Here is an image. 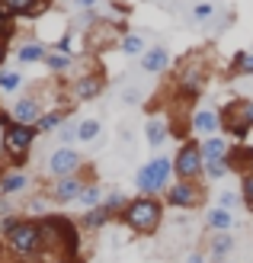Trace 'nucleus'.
<instances>
[{
    "instance_id": "7c9ffc66",
    "label": "nucleus",
    "mask_w": 253,
    "mask_h": 263,
    "mask_svg": "<svg viewBox=\"0 0 253 263\" xmlns=\"http://www.w3.org/2000/svg\"><path fill=\"white\" fill-rule=\"evenodd\" d=\"M45 64L51 71H68L71 68V55H61V51H51V55L45 58Z\"/></svg>"
},
{
    "instance_id": "393cba45",
    "label": "nucleus",
    "mask_w": 253,
    "mask_h": 263,
    "mask_svg": "<svg viewBox=\"0 0 253 263\" xmlns=\"http://www.w3.org/2000/svg\"><path fill=\"white\" fill-rule=\"evenodd\" d=\"M218 209H224V212H237L241 209V193H234V190H221L218 193Z\"/></svg>"
},
{
    "instance_id": "e433bc0d",
    "label": "nucleus",
    "mask_w": 253,
    "mask_h": 263,
    "mask_svg": "<svg viewBox=\"0 0 253 263\" xmlns=\"http://www.w3.org/2000/svg\"><path fill=\"white\" fill-rule=\"evenodd\" d=\"M10 209H13V205H10V199H7V196H0V218H7V215H13Z\"/></svg>"
},
{
    "instance_id": "5701e85b",
    "label": "nucleus",
    "mask_w": 253,
    "mask_h": 263,
    "mask_svg": "<svg viewBox=\"0 0 253 263\" xmlns=\"http://www.w3.org/2000/svg\"><path fill=\"white\" fill-rule=\"evenodd\" d=\"M100 119H81L77 122V141H93V138H100Z\"/></svg>"
},
{
    "instance_id": "20e7f679",
    "label": "nucleus",
    "mask_w": 253,
    "mask_h": 263,
    "mask_svg": "<svg viewBox=\"0 0 253 263\" xmlns=\"http://www.w3.org/2000/svg\"><path fill=\"white\" fill-rule=\"evenodd\" d=\"M35 125H16V122H10L4 128V138H0V144H4V151L13 157V164H23L26 161V154L32 151V141H35Z\"/></svg>"
},
{
    "instance_id": "9b49d317",
    "label": "nucleus",
    "mask_w": 253,
    "mask_h": 263,
    "mask_svg": "<svg viewBox=\"0 0 253 263\" xmlns=\"http://www.w3.org/2000/svg\"><path fill=\"white\" fill-rule=\"evenodd\" d=\"M199 151H202V161H228L231 157V141L224 135H211V138H202L199 144Z\"/></svg>"
},
{
    "instance_id": "a211bd4d",
    "label": "nucleus",
    "mask_w": 253,
    "mask_h": 263,
    "mask_svg": "<svg viewBox=\"0 0 253 263\" xmlns=\"http://www.w3.org/2000/svg\"><path fill=\"white\" fill-rule=\"evenodd\" d=\"M205 225L211 228V231H231L234 228V215L231 212H224V209H218V205H211L208 212H205Z\"/></svg>"
},
{
    "instance_id": "58836bf2",
    "label": "nucleus",
    "mask_w": 253,
    "mask_h": 263,
    "mask_svg": "<svg viewBox=\"0 0 253 263\" xmlns=\"http://www.w3.org/2000/svg\"><path fill=\"white\" fill-rule=\"evenodd\" d=\"M4 61H7V42L0 39V64H4Z\"/></svg>"
},
{
    "instance_id": "1a4fd4ad",
    "label": "nucleus",
    "mask_w": 253,
    "mask_h": 263,
    "mask_svg": "<svg viewBox=\"0 0 253 263\" xmlns=\"http://www.w3.org/2000/svg\"><path fill=\"white\" fill-rule=\"evenodd\" d=\"M189 128L196 132V135H202V138L218 135V128H221V112H218L215 106H202V109H196V112H192V119H189Z\"/></svg>"
},
{
    "instance_id": "2f4dec72",
    "label": "nucleus",
    "mask_w": 253,
    "mask_h": 263,
    "mask_svg": "<svg viewBox=\"0 0 253 263\" xmlns=\"http://www.w3.org/2000/svg\"><path fill=\"white\" fill-rule=\"evenodd\" d=\"M55 135H58V141L61 144H68V141H74L77 138V122H64L58 132H55Z\"/></svg>"
},
{
    "instance_id": "6ab92c4d",
    "label": "nucleus",
    "mask_w": 253,
    "mask_h": 263,
    "mask_svg": "<svg viewBox=\"0 0 253 263\" xmlns=\"http://www.w3.org/2000/svg\"><path fill=\"white\" fill-rule=\"evenodd\" d=\"M16 58H20V64H35V61H45L48 51H45L42 42H35V39H32V42H23V45H20Z\"/></svg>"
},
{
    "instance_id": "bb28decb",
    "label": "nucleus",
    "mask_w": 253,
    "mask_h": 263,
    "mask_svg": "<svg viewBox=\"0 0 253 263\" xmlns=\"http://www.w3.org/2000/svg\"><path fill=\"white\" fill-rule=\"evenodd\" d=\"M20 84H23V74L20 71H4V74H0V90H4V93L20 90Z\"/></svg>"
},
{
    "instance_id": "c85d7f7f",
    "label": "nucleus",
    "mask_w": 253,
    "mask_h": 263,
    "mask_svg": "<svg viewBox=\"0 0 253 263\" xmlns=\"http://www.w3.org/2000/svg\"><path fill=\"white\" fill-rule=\"evenodd\" d=\"M234 68H237V74L253 77V51H250V55H247V51H237V55H234Z\"/></svg>"
},
{
    "instance_id": "9d476101",
    "label": "nucleus",
    "mask_w": 253,
    "mask_h": 263,
    "mask_svg": "<svg viewBox=\"0 0 253 263\" xmlns=\"http://www.w3.org/2000/svg\"><path fill=\"white\" fill-rule=\"evenodd\" d=\"M10 119L16 125H35L42 119V103H38V97H20L10 109Z\"/></svg>"
},
{
    "instance_id": "7ed1b4c3",
    "label": "nucleus",
    "mask_w": 253,
    "mask_h": 263,
    "mask_svg": "<svg viewBox=\"0 0 253 263\" xmlns=\"http://www.w3.org/2000/svg\"><path fill=\"white\" fill-rule=\"evenodd\" d=\"M7 244H10V254L20 257V260H35L38 254L45 251L38 221H20V228L7 238Z\"/></svg>"
},
{
    "instance_id": "79ce46f5",
    "label": "nucleus",
    "mask_w": 253,
    "mask_h": 263,
    "mask_svg": "<svg viewBox=\"0 0 253 263\" xmlns=\"http://www.w3.org/2000/svg\"><path fill=\"white\" fill-rule=\"evenodd\" d=\"M4 174H7V170H4V167H0V180H4Z\"/></svg>"
},
{
    "instance_id": "39448f33",
    "label": "nucleus",
    "mask_w": 253,
    "mask_h": 263,
    "mask_svg": "<svg viewBox=\"0 0 253 263\" xmlns=\"http://www.w3.org/2000/svg\"><path fill=\"white\" fill-rule=\"evenodd\" d=\"M173 177L177 180H199L205 177V161L196 141H183L177 157H173Z\"/></svg>"
},
{
    "instance_id": "4468645a",
    "label": "nucleus",
    "mask_w": 253,
    "mask_h": 263,
    "mask_svg": "<svg viewBox=\"0 0 253 263\" xmlns=\"http://www.w3.org/2000/svg\"><path fill=\"white\" fill-rule=\"evenodd\" d=\"M103 77L100 74H81V81H74V100H93V97H100L103 93Z\"/></svg>"
},
{
    "instance_id": "4c0bfd02",
    "label": "nucleus",
    "mask_w": 253,
    "mask_h": 263,
    "mask_svg": "<svg viewBox=\"0 0 253 263\" xmlns=\"http://www.w3.org/2000/svg\"><path fill=\"white\" fill-rule=\"evenodd\" d=\"M186 263H205V254H189V257H186Z\"/></svg>"
},
{
    "instance_id": "f03ea898",
    "label": "nucleus",
    "mask_w": 253,
    "mask_h": 263,
    "mask_svg": "<svg viewBox=\"0 0 253 263\" xmlns=\"http://www.w3.org/2000/svg\"><path fill=\"white\" fill-rule=\"evenodd\" d=\"M170 177H173V161L167 154H157L144 164L138 174H135V190L141 196H157V193H167L170 186Z\"/></svg>"
},
{
    "instance_id": "b1692460",
    "label": "nucleus",
    "mask_w": 253,
    "mask_h": 263,
    "mask_svg": "<svg viewBox=\"0 0 253 263\" xmlns=\"http://www.w3.org/2000/svg\"><path fill=\"white\" fill-rule=\"evenodd\" d=\"M100 199H103V193H100V186H96V183H87V186H84V193H81V199H77V202H81V205L87 209V212H90V209H96V205H103Z\"/></svg>"
},
{
    "instance_id": "ddd939ff",
    "label": "nucleus",
    "mask_w": 253,
    "mask_h": 263,
    "mask_svg": "<svg viewBox=\"0 0 253 263\" xmlns=\"http://www.w3.org/2000/svg\"><path fill=\"white\" fill-rule=\"evenodd\" d=\"M167 64H170V51L164 45H151L141 55V71L144 74H161V71H167Z\"/></svg>"
},
{
    "instance_id": "6e6552de",
    "label": "nucleus",
    "mask_w": 253,
    "mask_h": 263,
    "mask_svg": "<svg viewBox=\"0 0 253 263\" xmlns=\"http://www.w3.org/2000/svg\"><path fill=\"white\" fill-rule=\"evenodd\" d=\"M87 186V180L77 174V177H64V180H55L51 183V193H48V199L55 202V205H68V202H77L81 199V193Z\"/></svg>"
},
{
    "instance_id": "a878e982",
    "label": "nucleus",
    "mask_w": 253,
    "mask_h": 263,
    "mask_svg": "<svg viewBox=\"0 0 253 263\" xmlns=\"http://www.w3.org/2000/svg\"><path fill=\"white\" fill-rule=\"evenodd\" d=\"M128 202H131V199H125L122 193H109V196H106V199H103V209H106V212H109V215H115V212L122 215Z\"/></svg>"
},
{
    "instance_id": "4be33fe9",
    "label": "nucleus",
    "mask_w": 253,
    "mask_h": 263,
    "mask_svg": "<svg viewBox=\"0 0 253 263\" xmlns=\"http://www.w3.org/2000/svg\"><path fill=\"white\" fill-rule=\"evenodd\" d=\"M119 45H122V51L125 55H144V35H138V32H125L122 39H119Z\"/></svg>"
},
{
    "instance_id": "aec40b11",
    "label": "nucleus",
    "mask_w": 253,
    "mask_h": 263,
    "mask_svg": "<svg viewBox=\"0 0 253 263\" xmlns=\"http://www.w3.org/2000/svg\"><path fill=\"white\" fill-rule=\"evenodd\" d=\"M109 221H112V215L106 212L103 205H96V209H90V212H87V215L81 218V225H84L87 231H100L103 225H109Z\"/></svg>"
},
{
    "instance_id": "0eeeda50",
    "label": "nucleus",
    "mask_w": 253,
    "mask_h": 263,
    "mask_svg": "<svg viewBox=\"0 0 253 263\" xmlns=\"http://www.w3.org/2000/svg\"><path fill=\"white\" fill-rule=\"evenodd\" d=\"M167 202L173 209H196L202 202V186H199L196 180H177L167 190Z\"/></svg>"
},
{
    "instance_id": "72a5a7b5",
    "label": "nucleus",
    "mask_w": 253,
    "mask_h": 263,
    "mask_svg": "<svg viewBox=\"0 0 253 263\" xmlns=\"http://www.w3.org/2000/svg\"><path fill=\"white\" fill-rule=\"evenodd\" d=\"M20 221H23L20 215H7V218H0V234H4V238H10V234L20 228Z\"/></svg>"
},
{
    "instance_id": "412c9836",
    "label": "nucleus",
    "mask_w": 253,
    "mask_h": 263,
    "mask_svg": "<svg viewBox=\"0 0 253 263\" xmlns=\"http://www.w3.org/2000/svg\"><path fill=\"white\" fill-rule=\"evenodd\" d=\"M64 122V109H51V112H42V119L35 122V132H58Z\"/></svg>"
},
{
    "instance_id": "f704fd0d",
    "label": "nucleus",
    "mask_w": 253,
    "mask_h": 263,
    "mask_svg": "<svg viewBox=\"0 0 253 263\" xmlns=\"http://www.w3.org/2000/svg\"><path fill=\"white\" fill-rule=\"evenodd\" d=\"M237 112H241V119L247 128H253V100H241L237 103Z\"/></svg>"
},
{
    "instance_id": "ea45409f",
    "label": "nucleus",
    "mask_w": 253,
    "mask_h": 263,
    "mask_svg": "<svg viewBox=\"0 0 253 263\" xmlns=\"http://www.w3.org/2000/svg\"><path fill=\"white\" fill-rule=\"evenodd\" d=\"M93 4H96V0H74V7H84V10L93 7Z\"/></svg>"
},
{
    "instance_id": "a19ab883",
    "label": "nucleus",
    "mask_w": 253,
    "mask_h": 263,
    "mask_svg": "<svg viewBox=\"0 0 253 263\" xmlns=\"http://www.w3.org/2000/svg\"><path fill=\"white\" fill-rule=\"evenodd\" d=\"M55 263H77V260H71V257H64V260H55Z\"/></svg>"
},
{
    "instance_id": "c756f323",
    "label": "nucleus",
    "mask_w": 253,
    "mask_h": 263,
    "mask_svg": "<svg viewBox=\"0 0 253 263\" xmlns=\"http://www.w3.org/2000/svg\"><path fill=\"white\" fill-rule=\"evenodd\" d=\"M241 199H244V205L253 212V170H247V174H244V183H241Z\"/></svg>"
},
{
    "instance_id": "473e14b6",
    "label": "nucleus",
    "mask_w": 253,
    "mask_h": 263,
    "mask_svg": "<svg viewBox=\"0 0 253 263\" xmlns=\"http://www.w3.org/2000/svg\"><path fill=\"white\" fill-rule=\"evenodd\" d=\"M192 16H196L199 23H205V20H211V16H215V4H211V0H205V4H199V7L192 10Z\"/></svg>"
},
{
    "instance_id": "2eb2a0df",
    "label": "nucleus",
    "mask_w": 253,
    "mask_h": 263,
    "mask_svg": "<svg viewBox=\"0 0 253 263\" xmlns=\"http://www.w3.org/2000/svg\"><path fill=\"white\" fill-rule=\"evenodd\" d=\"M48 0H0L7 16H35V13L45 10Z\"/></svg>"
},
{
    "instance_id": "dca6fc26",
    "label": "nucleus",
    "mask_w": 253,
    "mask_h": 263,
    "mask_svg": "<svg viewBox=\"0 0 253 263\" xmlns=\"http://www.w3.org/2000/svg\"><path fill=\"white\" fill-rule=\"evenodd\" d=\"M144 135H148V144H151V148H161V144L167 141V135H170L167 116H151V119L144 122Z\"/></svg>"
},
{
    "instance_id": "f8f14e48",
    "label": "nucleus",
    "mask_w": 253,
    "mask_h": 263,
    "mask_svg": "<svg viewBox=\"0 0 253 263\" xmlns=\"http://www.w3.org/2000/svg\"><path fill=\"white\" fill-rule=\"evenodd\" d=\"M234 247H237L234 234H231V231H218V234H211V238H208V251H205V257L215 260V263H224V257H228Z\"/></svg>"
},
{
    "instance_id": "c9c22d12",
    "label": "nucleus",
    "mask_w": 253,
    "mask_h": 263,
    "mask_svg": "<svg viewBox=\"0 0 253 263\" xmlns=\"http://www.w3.org/2000/svg\"><path fill=\"white\" fill-rule=\"evenodd\" d=\"M122 103H141V87H125L122 90Z\"/></svg>"
},
{
    "instance_id": "f257e3e1",
    "label": "nucleus",
    "mask_w": 253,
    "mask_h": 263,
    "mask_svg": "<svg viewBox=\"0 0 253 263\" xmlns=\"http://www.w3.org/2000/svg\"><path fill=\"white\" fill-rule=\"evenodd\" d=\"M125 221V225L131 231H138V234H151L161 228V221H164V205L154 199V196H138V199H131L125 205V212L119 215Z\"/></svg>"
},
{
    "instance_id": "c03bdc74",
    "label": "nucleus",
    "mask_w": 253,
    "mask_h": 263,
    "mask_svg": "<svg viewBox=\"0 0 253 263\" xmlns=\"http://www.w3.org/2000/svg\"><path fill=\"white\" fill-rule=\"evenodd\" d=\"M224 263H231V260H224Z\"/></svg>"
},
{
    "instance_id": "37998d69",
    "label": "nucleus",
    "mask_w": 253,
    "mask_h": 263,
    "mask_svg": "<svg viewBox=\"0 0 253 263\" xmlns=\"http://www.w3.org/2000/svg\"><path fill=\"white\" fill-rule=\"evenodd\" d=\"M0 151H4V144H0Z\"/></svg>"
},
{
    "instance_id": "423d86ee",
    "label": "nucleus",
    "mask_w": 253,
    "mask_h": 263,
    "mask_svg": "<svg viewBox=\"0 0 253 263\" xmlns=\"http://www.w3.org/2000/svg\"><path fill=\"white\" fill-rule=\"evenodd\" d=\"M45 167H48V174L55 177V180L77 177V170L84 167V154L77 151V148H68V144H58V148H51Z\"/></svg>"
},
{
    "instance_id": "f3484780",
    "label": "nucleus",
    "mask_w": 253,
    "mask_h": 263,
    "mask_svg": "<svg viewBox=\"0 0 253 263\" xmlns=\"http://www.w3.org/2000/svg\"><path fill=\"white\" fill-rule=\"evenodd\" d=\"M29 186V174H23V170H7L4 180H0V196H16Z\"/></svg>"
},
{
    "instance_id": "cd10ccee",
    "label": "nucleus",
    "mask_w": 253,
    "mask_h": 263,
    "mask_svg": "<svg viewBox=\"0 0 253 263\" xmlns=\"http://www.w3.org/2000/svg\"><path fill=\"white\" fill-rule=\"evenodd\" d=\"M231 174V164L228 161H208L205 164V177L208 180H221V177H228Z\"/></svg>"
}]
</instances>
